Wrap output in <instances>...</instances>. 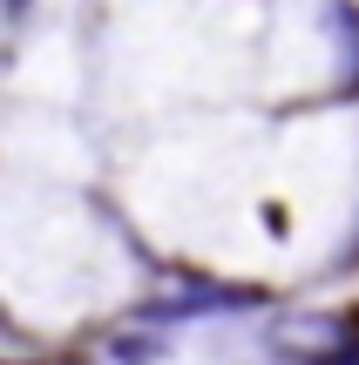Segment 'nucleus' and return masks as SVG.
Returning <instances> with one entry per match:
<instances>
[{"mask_svg": "<svg viewBox=\"0 0 359 365\" xmlns=\"http://www.w3.org/2000/svg\"><path fill=\"white\" fill-rule=\"evenodd\" d=\"M244 304H258V291H251V284H183L176 298H149V304H136V325H156V331H170V325H183V318L244 312Z\"/></svg>", "mask_w": 359, "mask_h": 365, "instance_id": "f257e3e1", "label": "nucleus"}, {"mask_svg": "<svg viewBox=\"0 0 359 365\" xmlns=\"http://www.w3.org/2000/svg\"><path fill=\"white\" fill-rule=\"evenodd\" d=\"M325 27L346 41V75L333 81V102H359V7L353 0H333L325 7Z\"/></svg>", "mask_w": 359, "mask_h": 365, "instance_id": "f03ea898", "label": "nucleus"}, {"mask_svg": "<svg viewBox=\"0 0 359 365\" xmlns=\"http://www.w3.org/2000/svg\"><path fill=\"white\" fill-rule=\"evenodd\" d=\"M339 271H359V237H353V250L339 257Z\"/></svg>", "mask_w": 359, "mask_h": 365, "instance_id": "7ed1b4c3", "label": "nucleus"}]
</instances>
